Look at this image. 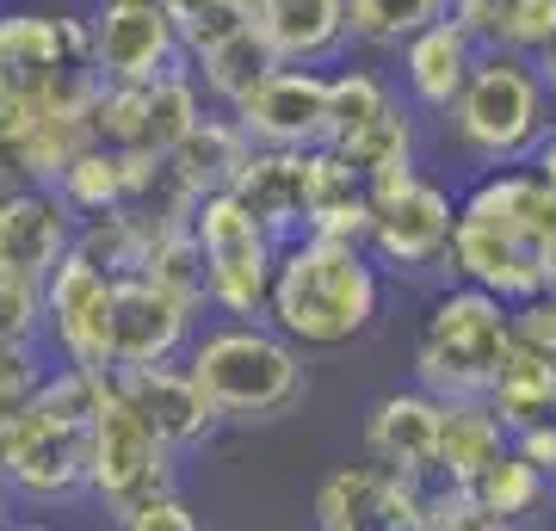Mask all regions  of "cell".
Wrapping results in <instances>:
<instances>
[{
	"mask_svg": "<svg viewBox=\"0 0 556 531\" xmlns=\"http://www.w3.org/2000/svg\"><path fill=\"white\" fill-rule=\"evenodd\" d=\"M445 273L514 309L556 285V186L532 161L470 179V192L457 198Z\"/></svg>",
	"mask_w": 556,
	"mask_h": 531,
	"instance_id": "cell-1",
	"label": "cell"
},
{
	"mask_svg": "<svg viewBox=\"0 0 556 531\" xmlns=\"http://www.w3.org/2000/svg\"><path fill=\"white\" fill-rule=\"evenodd\" d=\"M383 296H390V285L358 241L298 236L278 241L260 321H273L298 353H340L378 328Z\"/></svg>",
	"mask_w": 556,
	"mask_h": 531,
	"instance_id": "cell-2",
	"label": "cell"
},
{
	"mask_svg": "<svg viewBox=\"0 0 556 531\" xmlns=\"http://www.w3.org/2000/svg\"><path fill=\"white\" fill-rule=\"evenodd\" d=\"M100 377L50 365L31 402L0 414V494L62 507L87 494V414H93Z\"/></svg>",
	"mask_w": 556,
	"mask_h": 531,
	"instance_id": "cell-3",
	"label": "cell"
},
{
	"mask_svg": "<svg viewBox=\"0 0 556 531\" xmlns=\"http://www.w3.org/2000/svg\"><path fill=\"white\" fill-rule=\"evenodd\" d=\"M309 353H298L273 321H211L186 346V377L204 390L223 427H273L309 390Z\"/></svg>",
	"mask_w": 556,
	"mask_h": 531,
	"instance_id": "cell-4",
	"label": "cell"
},
{
	"mask_svg": "<svg viewBox=\"0 0 556 531\" xmlns=\"http://www.w3.org/2000/svg\"><path fill=\"white\" fill-rule=\"evenodd\" d=\"M551 93L538 80L532 56H514V50H477L470 62V80L457 87V99L445 105V142L470 161L477 174H495V167H526L538 155V142L551 137Z\"/></svg>",
	"mask_w": 556,
	"mask_h": 531,
	"instance_id": "cell-5",
	"label": "cell"
},
{
	"mask_svg": "<svg viewBox=\"0 0 556 531\" xmlns=\"http://www.w3.org/2000/svg\"><path fill=\"white\" fill-rule=\"evenodd\" d=\"M514 346V303L477 291V285H445L427 296L415 328V383L439 402L482 395L495 377L501 353Z\"/></svg>",
	"mask_w": 556,
	"mask_h": 531,
	"instance_id": "cell-6",
	"label": "cell"
},
{
	"mask_svg": "<svg viewBox=\"0 0 556 531\" xmlns=\"http://www.w3.org/2000/svg\"><path fill=\"white\" fill-rule=\"evenodd\" d=\"M192 254H199V296L223 321H254L266 309L278 241L254 223L236 192H211L192 204Z\"/></svg>",
	"mask_w": 556,
	"mask_h": 531,
	"instance_id": "cell-7",
	"label": "cell"
},
{
	"mask_svg": "<svg viewBox=\"0 0 556 531\" xmlns=\"http://www.w3.org/2000/svg\"><path fill=\"white\" fill-rule=\"evenodd\" d=\"M161 489H179V452H167L142 427L137 408L124 402L112 371H105L100 395H93V414H87V494L105 513H124Z\"/></svg>",
	"mask_w": 556,
	"mask_h": 531,
	"instance_id": "cell-8",
	"label": "cell"
},
{
	"mask_svg": "<svg viewBox=\"0 0 556 531\" xmlns=\"http://www.w3.org/2000/svg\"><path fill=\"white\" fill-rule=\"evenodd\" d=\"M93 87L100 75L87 68V13L0 7V99H87Z\"/></svg>",
	"mask_w": 556,
	"mask_h": 531,
	"instance_id": "cell-9",
	"label": "cell"
},
{
	"mask_svg": "<svg viewBox=\"0 0 556 531\" xmlns=\"http://www.w3.org/2000/svg\"><path fill=\"white\" fill-rule=\"evenodd\" d=\"M452 223H457V198L445 179L433 174H408L396 186L371 192V217L358 248L378 260V273L390 278H427L445 266L452 254Z\"/></svg>",
	"mask_w": 556,
	"mask_h": 531,
	"instance_id": "cell-10",
	"label": "cell"
},
{
	"mask_svg": "<svg viewBox=\"0 0 556 531\" xmlns=\"http://www.w3.org/2000/svg\"><path fill=\"white\" fill-rule=\"evenodd\" d=\"M38 296H43V353H50V365L93 377L112 371V273H100L93 260H80L68 248L38 285Z\"/></svg>",
	"mask_w": 556,
	"mask_h": 531,
	"instance_id": "cell-11",
	"label": "cell"
},
{
	"mask_svg": "<svg viewBox=\"0 0 556 531\" xmlns=\"http://www.w3.org/2000/svg\"><path fill=\"white\" fill-rule=\"evenodd\" d=\"M199 291H179L161 278L124 273L112 278V371L130 365H179L199 334Z\"/></svg>",
	"mask_w": 556,
	"mask_h": 531,
	"instance_id": "cell-12",
	"label": "cell"
},
{
	"mask_svg": "<svg viewBox=\"0 0 556 531\" xmlns=\"http://www.w3.org/2000/svg\"><path fill=\"white\" fill-rule=\"evenodd\" d=\"M87 68L105 87H142L167 68H186L179 25L142 0H100L87 13Z\"/></svg>",
	"mask_w": 556,
	"mask_h": 531,
	"instance_id": "cell-13",
	"label": "cell"
},
{
	"mask_svg": "<svg viewBox=\"0 0 556 531\" xmlns=\"http://www.w3.org/2000/svg\"><path fill=\"white\" fill-rule=\"evenodd\" d=\"M427 494L433 489H420L408 476L358 457V464H340V470L321 476L316 531H420Z\"/></svg>",
	"mask_w": 556,
	"mask_h": 531,
	"instance_id": "cell-14",
	"label": "cell"
},
{
	"mask_svg": "<svg viewBox=\"0 0 556 531\" xmlns=\"http://www.w3.org/2000/svg\"><path fill=\"white\" fill-rule=\"evenodd\" d=\"M254 149H328V75L321 68H273L248 99L229 105Z\"/></svg>",
	"mask_w": 556,
	"mask_h": 531,
	"instance_id": "cell-15",
	"label": "cell"
},
{
	"mask_svg": "<svg viewBox=\"0 0 556 531\" xmlns=\"http://www.w3.org/2000/svg\"><path fill=\"white\" fill-rule=\"evenodd\" d=\"M118 395L137 408V420L167 445V452H199L223 433L217 408L204 402V390L186 377V365H130V371H112Z\"/></svg>",
	"mask_w": 556,
	"mask_h": 531,
	"instance_id": "cell-16",
	"label": "cell"
},
{
	"mask_svg": "<svg viewBox=\"0 0 556 531\" xmlns=\"http://www.w3.org/2000/svg\"><path fill=\"white\" fill-rule=\"evenodd\" d=\"M75 248V211L50 186H0V278L43 285Z\"/></svg>",
	"mask_w": 556,
	"mask_h": 531,
	"instance_id": "cell-17",
	"label": "cell"
},
{
	"mask_svg": "<svg viewBox=\"0 0 556 531\" xmlns=\"http://www.w3.org/2000/svg\"><path fill=\"white\" fill-rule=\"evenodd\" d=\"M365 457L420 489H439V395H427L420 383L378 395L365 414Z\"/></svg>",
	"mask_w": 556,
	"mask_h": 531,
	"instance_id": "cell-18",
	"label": "cell"
},
{
	"mask_svg": "<svg viewBox=\"0 0 556 531\" xmlns=\"http://www.w3.org/2000/svg\"><path fill=\"white\" fill-rule=\"evenodd\" d=\"M254 25L278 68H328L353 56L346 0H254Z\"/></svg>",
	"mask_w": 556,
	"mask_h": 531,
	"instance_id": "cell-19",
	"label": "cell"
},
{
	"mask_svg": "<svg viewBox=\"0 0 556 531\" xmlns=\"http://www.w3.org/2000/svg\"><path fill=\"white\" fill-rule=\"evenodd\" d=\"M470 62H477V43L464 38L452 20L427 25L396 50V93L415 118H445V105L457 99V87L470 80Z\"/></svg>",
	"mask_w": 556,
	"mask_h": 531,
	"instance_id": "cell-20",
	"label": "cell"
},
{
	"mask_svg": "<svg viewBox=\"0 0 556 531\" xmlns=\"http://www.w3.org/2000/svg\"><path fill=\"white\" fill-rule=\"evenodd\" d=\"M303 179H309V149H254L229 192L254 211V223L273 241L303 236Z\"/></svg>",
	"mask_w": 556,
	"mask_h": 531,
	"instance_id": "cell-21",
	"label": "cell"
},
{
	"mask_svg": "<svg viewBox=\"0 0 556 531\" xmlns=\"http://www.w3.org/2000/svg\"><path fill=\"white\" fill-rule=\"evenodd\" d=\"M482 402L495 408V420L507 433H514V427H532V420H551L556 414V353L514 328V346L501 353Z\"/></svg>",
	"mask_w": 556,
	"mask_h": 531,
	"instance_id": "cell-22",
	"label": "cell"
},
{
	"mask_svg": "<svg viewBox=\"0 0 556 531\" xmlns=\"http://www.w3.org/2000/svg\"><path fill=\"white\" fill-rule=\"evenodd\" d=\"M346 167H353L371 192H383V186H396V179L420 174V118L402 105V93L383 105L378 118L365 124V130H353V137L328 142Z\"/></svg>",
	"mask_w": 556,
	"mask_h": 531,
	"instance_id": "cell-23",
	"label": "cell"
},
{
	"mask_svg": "<svg viewBox=\"0 0 556 531\" xmlns=\"http://www.w3.org/2000/svg\"><path fill=\"white\" fill-rule=\"evenodd\" d=\"M501 452H507V427L482 395L439 402V489H470Z\"/></svg>",
	"mask_w": 556,
	"mask_h": 531,
	"instance_id": "cell-24",
	"label": "cell"
},
{
	"mask_svg": "<svg viewBox=\"0 0 556 531\" xmlns=\"http://www.w3.org/2000/svg\"><path fill=\"white\" fill-rule=\"evenodd\" d=\"M248 155H254V142L241 137V124L229 118V112H204V118L167 149V167L179 174V186L192 198H211V192H229V186H236Z\"/></svg>",
	"mask_w": 556,
	"mask_h": 531,
	"instance_id": "cell-25",
	"label": "cell"
},
{
	"mask_svg": "<svg viewBox=\"0 0 556 531\" xmlns=\"http://www.w3.org/2000/svg\"><path fill=\"white\" fill-rule=\"evenodd\" d=\"M371 217V186L334 155V149H309V179H303V236L328 241H358Z\"/></svg>",
	"mask_w": 556,
	"mask_h": 531,
	"instance_id": "cell-26",
	"label": "cell"
},
{
	"mask_svg": "<svg viewBox=\"0 0 556 531\" xmlns=\"http://www.w3.org/2000/svg\"><path fill=\"white\" fill-rule=\"evenodd\" d=\"M186 68H192V80H199L204 105H211V112H229L236 99H248L260 80L273 75L278 62H273V50H266V38H260V25H248V31H236V38H223L217 50L192 56Z\"/></svg>",
	"mask_w": 556,
	"mask_h": 531,
	"instance_id": "cell-27",
	"label": "cell"
},
{
	"mask_svg": "<svg viewBox=\"0 0 556 531\" xmlns=\"http://www.w3.org/2000/svg\"><path fill=\"white\" fill-rule=\"evenodd\" d=\"M50 192L80 217H105V211H124V198H130V155H112V149H100V142H87L68 167L56 174V186Z\"/></svg>",
	"mask_w": 556,
	"mask_h": 531,
	"instance_id": "cell-28",
	"label": "cell"
},
{
	"mask_svg": "<svg viewBox=\"0 0 556 531\" xmlns=\"http://www.w3.org/2000/svg\"><path fill=\"white\" fill-rule=\"evenodd\" d=\"M204 112L211 105H204L192 68H167V75L142 80V155H167Z\"/></svg>",
	"mask_w": 556,
	"mask_h": 531,
	"instance_id": "cell-29",
	"label": "cell"
},
{
	"mask_svg": "<svg viewBox=\"0 0 556 531\" xmlns=\"http://www.w3.org/2000/svg\"><path fill=\"white\" fill-rule=\"evenodd\" d=\"M445 20V0H346V43L353 50H390Z\"/></svg>",
	"mask_w": 556,
	"mask_h": 531,
	"instance_id": "cell-30",
	"label": "cell"
},
{
	"mask_svg": "<svg viewBox=\"0 0 556 531\" xmlns=\"http://www.w3.org/2000/svg\"><path fill=\"white\" fill-rule=\"evenodd\" d=\"M470 494H477L482 507L495 513L501 526H526V519H538V513L551 507V494H556V482H544V476L526 464V457L507 445V452L489 464V470L470 482Z\"/></svg>",
	"mask_w": 556,
	"mask_h": 531,
	"instance_id": "cell-31",
	"label": "cell"
},
{
	"mask_svg": "<svg viewBox=\"0 0 556 531\" xmlns=\"http://www.w3.org/2000/svg\"><path fill=\"white\" fill-rule=\"evenodd\" d=\"M390 99H396V80L390 75H378V68H334L328 75V142L365 130Z\"/></svg>",
	"mask_w": 556,
	"mask_h": 531,
	"instance_id": "cell-32",
	"label": "cell"
},
{
	"mask_svg": "<svg viewBox=\"0 0 556 531\" xmlns=\"http://www.w3.org/2000/svg\"><path fill=\"white\" fill-rule=\"evenodd\" d=\"M248 25H254V0H204V7H192V13L179 20V56L186 62L204 56V50H217L223 38L248 31Z\"/></svg>",
	"mask_w": 556,
	"mask_h": 531,
	"instance_id": "cell-33",
	"label": "cell"
},
{
	"mask_svg": "<svg viewBox=\"0 0 556 531\" xmlns=\"http://www.w3.org/2000/svg\"><path fill=\"white\" fill-rule=\"evenodd\" d=\"M556 43V0H501V50L544 56Z\"/></svg>",
	"mask_w": 556,
	"mask_h": 531,
	"instance_id": "cell-34",
	"label": "cell"
},
{
	"mask_svg": "<svg viewBox=\"0 0 556 531\" xmlns=\"http://www.w3.org/2000/svg\"><path fill=\"white\" fill-rule=\"evenodd\" d=\"M0 346H43V296H38V285L0 278Z\"/></svg>",
	"mask_w": 556,
	"mask_h": 531,
	"instance_id": "cell-35",
	"label": "cell"
},
{
	"mask_svg": "<svg viewBox=\"0 0 556 531\" xmlns=\"http://www.w3.org/2000/svg\"><path fill=\"white\" fill-rule=\"evenodd\" d=\"M112 531H204V519L192 513V501L179 489H161L149 501H137V507L112 513Z\"/></svg>",
	"mask_w": 556,
	"mask_h": 531,
	"instance_id": "cell-36",
	"label": "cell"
},
{
	"mask_svg": "<svg viewBox=\"0 0 556 531\" xmlns=\"http://www.w3.org/2000/svg\"><path fill=\"white\" fill-rule=\"evenodd\" d=\"M420 531H514V526H501L470 489H433L427 494V519H420Z\"/></svg>",
	"mask_w": 556,
	"mask_h": 531,
	"instance_id": "cell-37",
	"label": "cell"
},
{
	"mask_svg": "<svg viewBox=\"0 0 556 531\" xmlns=\"http://www.w3.org/2000/svg\"><path fill=\"white\" fill-rule=\"evenodd\" d=\"M50 371V353L43 346H0V414H13L20 402H31Z\"/></svg>",
	"mask_w": 556,
	"mask_h": 531,
	"instance_id": "cell-38",
	"label": "cell"
},
{
	"mask_svg": "<svg viewBox=\"0 0 556 531\" xmlns=\"http://www.w3.org/2000/svg\"><path fill=\"white\" fill-rule=\"evenodd\" d=\"M445 20L477 50H501V0H445Z\"/></svg>",
	"mask_w": 556,
	"mask_h": 531,
	"instance_id": "cell-39",
	"label": "cell"
},
{
	"mask_svg": "<svg viewBox=\"0 0 556 531\" xmlns=\"http://www.w3.org/2000/svg\"><path fill=\"white\" fill-rule=\"evenodd\" d=\"M507 445H514V452L526 457L544 482H556V414H551V420H532V427H514Z\"/></svg>",
	"mask_w": 556,
	"mask_h": 531,
	"instance_id": "cell-40",
	"label": "cell"
},
{
	"mask_svg": "<svg viewBox=\"0 0 556 531\" xmlns=\"http://www.w3.org/2000/svg\"><path fill=\"white\" fill-rule=\"evenodd\" d=\"M514 328H519V334H532L538 346H551V353H556V285H544L532 303H519V309H514Z\"/></svg>",
	"mask_w": 556,
	"mask_h": 531,
	"instance_id": "cell-41",
	"label": "cell"
},
{
	"mask_svg": "<svg viewBox=\"0 0 556 531\" xmlns=\"http://www.w3.org/2000/svg\"><path fill=\"white\" fill-rule=\"evenodd\" d=\"M532 167H538V174H544V179H551V186H556V124H551V137L538 142V155H532Z\"/></svg>",
	"mask_w": 556,
	"mask_h": 531,
	"instance_id": "cell-42",
	"label": "cell"
},
{
	"mask_svg": "<svg viewBox=\"0 0 556 531\" xmlns=\"http://www.w3.org/2000/svg\"><path fill=\"white\" fill-rule=\"evenodd\" d=\"M142 7H155V13H167V20H186V13H192V7H204V0H142Z\"/></svg>",
	"mask_w": 556,
	"mask_h": 531,
	"instance_id": "cell-43",
	"label": "cell"
},
{
	"mask_svg": "<svg viewBox=\"0 0 556 531\" xmlns=\"http://www.w3.org/2000/svg\"><path fill=\"white\" fill-rule=\"evenodd\" d=\"M538 80H544V93H551V105H556V43L538 56Z\"/></svg>",
	"mask_w": 556,
	"mask_h": 531,
	"instance_id": "cell-44",
	"label": "cell"
},
{
	"mask_svg": "<svg viewBox=\"0 0 556 531\" xmlns=\"http://www.w3.org/2000/svg\"><path fill=\"white\" fill-rule=\"evenodd\" d=\"M13 531H62V526H50V519H13Z\"/></svg>",
	"mask_w": 556,
	"mask_h": 531,
	"instance_id": "cell-45",
	"label": "cell"
},
{
	"mask_svg": "<svg viewBox=\"0 0 556 531\" xmlns=\"http://www.w3.org/2000/svg\"><path fill=\"white\" fill-rule=\"evenodd\" d=\"M0 531H13V501L0 494Z\"/></svg>",
	"mask_w": 556,
	"mask_h": 531,
	"instance_id": "cell-46",
	"label": "cell"
}]
</instances>
